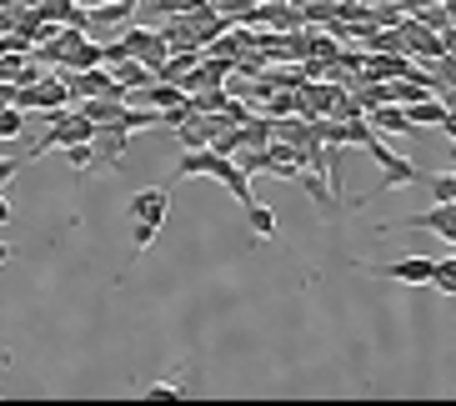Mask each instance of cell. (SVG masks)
Listing matches in <instances>:
<instances>
[{
    "mask_svg": "<svg viewBox=\"0 0 456 406\" xmlns=\"http://www.w3.org/2000/svg\"><path fill=\"white\" fill-rule=\"evenodd\" d=\"M366 150H371V161L381 166V191H396V186H411V181H416V166L406 161V156H396L381 135H371Z\"/></svg>",
    "mask_w": 456,
    "mask_h": 406,
    "instance_id": "cell-1",
    "label": "cell"
},
{
    "mask_svg": "<svg viewBox=\"0 0 456 406\" xmlns=\"http://www.w3.org/2000/svg\"><path fill=\"white\" fill-rule=\"evenodd\" d=\"M231 171H236V161H231V156H221L216 146L186 150V156L175 161V176H181V181H191V176H216V181H226Z\"/></svg>",
    "mask_w": 456,
    "mask_h": 406,
    "instance_id": "cell-2",
    "label": "cell"
},
{
    "mask_svg": "<svg viewBox=\"0 0 456 406\" xmlns=\"http://www.w3.org/2000/svg\"><path fill=\"white\" fill-rule=\"evenodd\" d=\"M126 216H131V221H156V226H166V216H171V191H166V186L135 191L131 201H126Z\"/></svg>",
    "mask_w": 456,
    "mask_h": 406,
    "instance_id": "cell-3",
    "label": "cell"
},
{
    "mask_svg": "<svg viewBox=\"0 0 456 406\" xmlns=\"http://www.w3.org/2000/svg\"><path fill=\"white\" fill-rule=\"evenodd\" d=\"M296 181H301V191H306L311 201H316V211H322L326 221H336V216H341V201H336V186L326 181V171H316V166H306V171H301Z\"/></svg>",
    "mask_w": 456,
    "mask_h": 406,
    "instance_id": "cell-4",
    "label": "cell"
},
{
    "mask_svg": "<svg viewBox=\"0 0 456 406\" xmlns=\"http://www.w3.org/2000/svg\"><path fill=\"white\" fill-rule=\"evenodd\" d=\"M126 141H131V131H126L121 121H110V126H95V135H91L95 156H101L106 166H126Z\"/></svg>",
    "mask_w": 456,
    "mask_h": 406,
    "instance_id": "cell-5",
    "label": "cell"
},
{
    "mask_svg": "<svg viewBox=\"0 0 456 406\" xmlns=\"http://www.w3.org/2000/svg\"><path fill=\"white\" fill-rule=\"evenodd\" d=\"M406 226H416V231H436L442 241H456V201H436L431 211H421V216H411Z\"/></svg>",
    "mask_w": 456,
    "mask_h": 406,
    "instance_id": "cell-6",
    "label": "cell"
},
{
    "mask_svg": "<svg viewBox=\"0 0 456 406\" xmlns=\"http://www.w3.org/2000/svg\"><path fill=\"white\" fill-rule=\"evenodd\" d=\"M381 276L406 281V286H427L431 276H436V261L431 256H402V261H391V266H381Z\"/></svg>",
    "mask_w": 456,
    "mask_h": 406,
    "instance_id": "cell-7",
    "label": "cell"
},
{
    "mask_svg": "<svg viewBox=\"0 0 456 406\" xmlns=\"http://www.w3.org/2000/svg\"><path fill=\"white\" fill-rule=\"evenodd\" d=\"M366 121H371L376 135H411V131H416L411 116H406V106H396V101H387V106L366 110Z\"/></svg>",
    "mask_w": 456,
    "mask_h": 406,
    "instance_id": "cell-8",
    "label": "cell"
},
{
    "mask_svg": "<svg viewBox=\"0 0 456 406\" xmlns=\"http://www.w3.org/2000/svg\"><path fill=\"white\" fill-rule=\"evenodd\" d=\"M110 76H116V91H146L151 81H156V70L146 66V61H135V55H126V61H116V66H106Z\"/></svg>",
    "mask_w": 456,
    "mask_h": 406,
    "instance_id": "cell-9",
    "label": "cell"
},
{
    "mask_svg": "<svg viewBox=\"0 0 456 406\" xmlns=\"http://www.w3.org/2000/svg\"><path fill=\"white\" fill-rule=\"evenodd\" d=\"M81 110L91 116L95 126H110L126 116V95H91V101H81Z\"/></svg>",
    "mask_w": 456,
    "mask_h": 406,
    "instance_id": "cell-10",
    "label": "cell"
},
{
    "mask_svg": "<svg viewBox=\"0 0 456 406\" xmlns=\"http://www.w3.org/2000/svg\"><path fill=\"white\" fill-rule=\"evenodd\" d=\"M135 5H141V0H106V5L91 11V26H131Z\"/></svg>",
    "mask_w": 456,
    "mask_h": 406,
    "instance_id": "cell-11",
    "label": "cell"
},
{
    "mask_svg": "<svg viewBox=\"0 0 456 406\" xmlns=\"http://www.w3.org/2000/svg\"><path fill=\"white\" fill-rule=\"evenodd\" d=\"M446 110H452V106H446L442 95H427V101L406 106V116H411V126L421 131V126H442V121H446Z\"/></svg>",
    "mask_w": 456,
    "mask_h": 406,
    "instance_id": "cell-12",
    "label": "cell"
},
{
    "mask_svg": "<svg viewBox=\"0 0 456 406\" xmlns=\"http://www.w3.org/2000/svg\"><path fill=\"white\" fill-rule=\"evenodd\" d=\"M246 231H251L256 241H271V236H276V211L261 206V201H251L246 206Z\"/></svg>",
    "mask_w": 456,
    "mask_h": 406,
    "instance_id": "cell-13",
    "label": "cell"
},
{
    "mask_svg": "<svg viewBox=\"0 0 456 406\" xmlns=\"http://www.w3.org/2000/svg\"><path fill=\"white\" fill-rule=\"evenodd\" d=\"M26 131V110L20 106H0V141H15Z\"/></svg>",
    "mask_w": 456,
    "mask_h": 406,
    "instance_id": "cell-14",
    "label": "cell"
},
{
    "mask_svg": "<svg viewBox=\"0 0 456 406\" xmlns=\"http://www.w3.org/2000/svg\"><path fill=\"white\" fill-rule=\"evenodd\" d=\"M221 186H226V191H231V196H236V201H241V206H251V201H256V191H251V176H246L241 166H236V171H231L226 181H221Z\"/></svg>",
    "mask_w": 456,
    "mask_h": 406,
    "instance_id": "cell-15",
    "label": "cell"
},
{
    "mask_svg": "<svg viewBox=\"0 0 456 406\" xmlns=\"http://www.w3.org/2000/svg\"><path fill=\"white\" fill-rule=\"evenodd\" d=\"M156 221H131V246L135 251H151V246H156Z\"/></svg>",
    "mask_w": 456,
    "mask_h": 406,
    "instance_id": "cell-16",
    "label": "cell"
},
{
    "mask_svg": "<svg viewBox=\"0 0 456 406\" xmlns=\"http://www.w3.org/2000/svg\"><path fill=\"white\" fill-rule=\"evenodd\" d=\"M66 161L76 166V171H91V166H95V146H91V141H76V146H66Z\"/></svg>",
    "mask_w": 456,
    "mask_h": 406,
    "instance_id": "cell-17",
    "label": "cell"
},
{
    "mask_svg": "<svg viewBox=\"0 0 456 406\" xmlns=\"http://www.w3.org/2000/svg\"><path fill=\"white\" fill-rule=\"evenodd\" d=\"M196 5H206V0H151L156 15H186V11H196Z\"/></svg>",
    "mask_w": 456,
    "mask_h": 406,
    "instance_id": "cell-18",
    "label": "cell"
},
{
    "mask_svg": "<svg viewBox=\"0 0 456 406\" xmlns=\"http://www.w3.org/2000/svg\"><path fill=\"white\" fill-rule=\"evenodd\" d=\"M427 186H431V196H436V201H456V176H452V171H442V176H431Z\"/></svg>",
    "mask_w": 456,
    "mask_h": 406,
    "instance_id": "cell-19",
    "label": "cell"
},
{
    "mask_svg": "<svg viewBox=\"0 0 456 406\" xmlns=\"http://www.w3.org/2000/svg\"><path fill=\"white\" fill-rule=\"evenodd\" d=\"M146 396H151V402H175V396H181V386H175V381H151Z\"/></svg>",
    "mask_w": 456,
    "mask_h": 406,
    "instance_id": "cell-20",
    "label": "cell"
},
{
    "mask_svg": "<svg viewBox=\"0 0 456 406\" xmlns=\"http://www.w3.org/2000/svg\"><path fill=\"white\" fill-rule=\"evenodd\" d=\"M26 161H30V156H0V186H11V176H15Z\"/></svg>",
    "mask_w": 456,
    "mask_h": 406,
    "instance_id": "cell-21",
    "label": "cell"
},
{
    "mask_svg": "<svg viewBox=\"0 0 456 406\" xmlns=\"http://www.w3.org/2000/svg\"><path fill=\"white\" fill-rule=\"evenodd\" d=\"M442 131H446V135H452V141H456V110H446V121H442Z\"/></svg>",
    "mask_w": 456,
    "mask_h": 406,
    "instance_id": "cell-22",
    "label": "cell"
},
{
    "mask_svg": "<svg viewBox=\"0 0 456 406\" xmlns=\"http://www.w3.org/2000/svg\"><path fill=\"white\" fill-rule=\"evenodd\" d=\"M11 216H15V211H11V201H0V226H11Z\"/></svg>",
    "mask_w": 456,
    "mask_h": 406,
    "instance_id": "cell-23",
    "label": "cell"
},
{
    "mask_svg": "<svg viewBox=\"0 0 456 406\" xmlns=\"http://www.w3.org/2000/svg\"><path fill=\"white\" fill-rule=\"evenodd\" d=\"M5 261H11V246H5V241H0V266H5Z\"/></svg>",
    "mask_w": 456,
    "mask_h": 406,
    "instance_id": "cell-24",
    "label": "cell"
}]
</instances>
